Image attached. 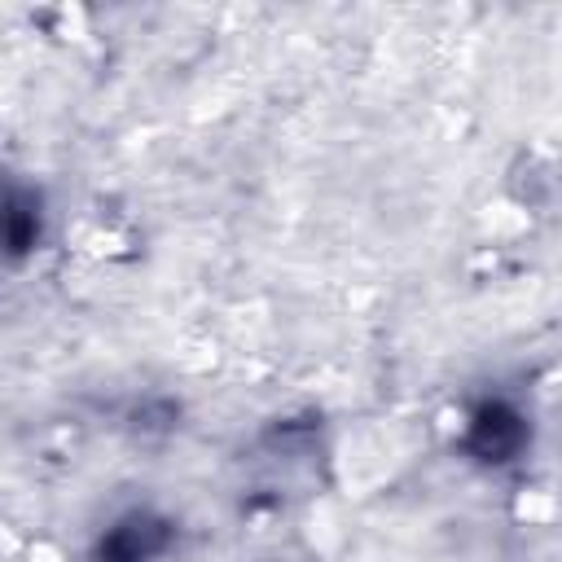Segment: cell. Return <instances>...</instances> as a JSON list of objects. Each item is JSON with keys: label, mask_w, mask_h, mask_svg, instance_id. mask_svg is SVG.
Instances as JSON below:
<instances>
[{"label": "cell", "mask_w": 562, "mask_h": 562, "mask_svg": "<svg viewBox=\"0 0 562 562\" xmlns=\"http://www.w3.org/2000/svg\"><path fill=\"white\" fill-rule=\"evenodd\" d=\"M474 439H479V448H483L487 457H505V452L518 443V426H514V417H509V413H501V408H487V413L479 417V430H474Z\"/></svg>", "instance_id": "cell-1"}]
</instances>
